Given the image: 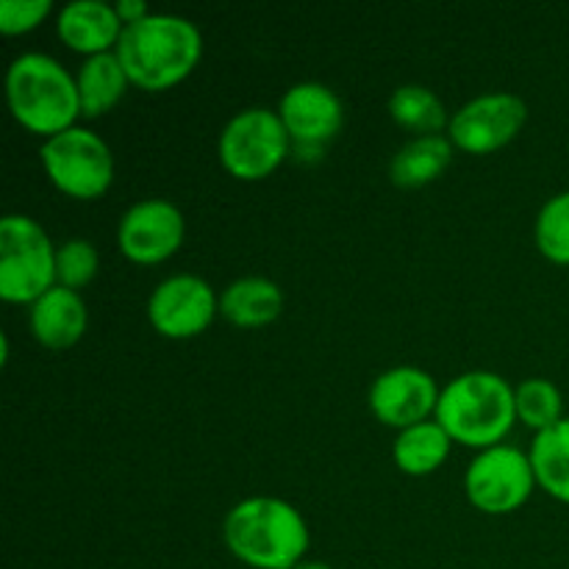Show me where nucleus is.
<instances>
[{"label":"nucleus","instance_id":"11","mask_svg":"<svg viewBox=\"0 0 569 569\" xmlns=\"http://www.w3.org/2000/svg\"><path fill=\"white\" fill-rule=\"evenodd\" d=\"M122 253L139 264H156L183 242V214L172 200L148 198L133 203L117 228Z\"/></svg>","mask_w":569,"mask_h":569},{"label":"nucleus","instance_id":"4","mask_svg":"<svg viewBox=\"0 0 569 569\" xmlns=\"http://www.w3.org/2000/svg\"><path fill=\"white\" fill-rule=\"evenodd\" d=\"M6 94L11 114L37 133H56L72 128L81 114L78 81L61 61L48 53H22L6 72Z\"/></svg>","mask_w":569,"mask_h":569},{"label":"nucleus","instance_id":"18","mask_svg":"<svg viewBox=\"0 0 569 569\" xmlns=\"http://www.w3.org/2000/svg\"><path fill=\"white\" fill-rule=\"evenodd\" d=\"M450 156H453V144L442 133L415 137L392 156L389 178L398 187H422V183L433 181L450 164Z\"/></svg>","mask_w":569,"mask_h":569},{"label":"nucleus","instance_id":"21","mask_svg":"<svg viewBox=\"0 0 569 569\" xmlns=\"http://www.w3.org/2000/svg\"><path fill=\"white\" fill-rule=\"evenodd\" d=\"M389 114L398 126L417 131L420 137H431L439 133L448 122L445 114V103L433 89L422 87V83H403L389 98ZM450 126V122H448Z\"/></svg>","mask_w":569,"mask_h":569},{"label":"nucleus","instance_id":"19","mask_svg":"<svg viewBox=\"0 0 569 569\" xmlns=\"http://www.w3.org/2000/svg\"><path fill=\"white\" fill-rule=\"evenodd\" d=\"M533 476L545 492L569 503V417H561L556 426L537 431L531 445Z\"/></svg>","mask_w":569,"mask_h":569},{"label":"nucleus","instance_id":"6","mask_svg":"<svg viewBox=\"0 0 569 569\" xmlns=\"http://www.w3.org/2000/svg\"><path fill=\"white\" fill-rule=\"evenodd\" d=\"M42 164L50 181L72 198H98L114 178L111 150L92 128L72 126L44 139Z\"/></svg>","mask_w":569,"mask_h":569},{"label":"nucleus","instance_id":"13","mask_svg":"<svg viewBox=\"0 0 569 569\" xmlns=\"http://www.w3.org/2000/svg\"><path fill=\"white\" fill-rule=\"evenodd\" d=\"M283 128L292 144H320L326 148L345 122L339 94L320 81H300L283 92L278 106Z\"/></svg>","mask_w":569,"mask_h":569},{"label":"nucleus","instance_id":"10","mask_svg":"<svg viewBox=\"0 0 569 569\" xmlns=\"http://www.w3.org/2000/svg\"><path fill=\"white\" fill-rule=\"evenodd\" d=\"M220 298L211 283L194 272H176L164 278L148 300V317L153 328L172 339L194 337L203 331L214 320Z\"/></svg>","mask_w":569,"mask_h":569},{"label":"nucleus","instance_id":"12","mask_svg":"<svg viewBox=\"0 0 569 569\" xmlns=\"http://www.w3.org/2000/svg\"><path fill=\"white\" fill-rule=\"evenodd\" d=\"M439 389L426 370L415 365H400L383 370L370 387V409L381 422L395 428H409L437 411Z\"/></svg>","mask_w":569,"mask_h":569},{"label":"nucleus","instance_id":"2","mask_svg":"<svg viewBox=\"0 0 569 569\" xmlns=\"http://www.w3.org/2000/svg\"><path fill=\"white\" fill-rule=\"evenodd\" d=\"M117 56L137 87L167 89L187 78L203 53L198 26L181 14H148L126 22L117 42Z\"/></svg>","mask_w":569,"mask_h":569},{"label":"nucleus","instance_id":"3","mask_svg":"<svg viewBox=\"0 0 569 569\" xmlns=\"http://www.w3.org/2000/svg\"><path fill=\"white\" fill-rule=\"evenodd\" d=\"M433 415L450 439L481 450L492 448L509 433L517 417L515 389L498 372H461L445 383Z\"/></svg>","mask_w":569,"mask_h":569},{"label":"nucleus","instance_id":"15","mask_svg":"<svg viewBox=\"0 0 569 569\" xmlns=\"http://www.w3.org/2000/svg\"><path fill=\"white\" fill-rule=\"evenodd\" d=\"M33 337L48 348H67L87 331V303L76 289L56 283L31 303Z\"/></svg>","mask_w":569,"mask_h":569},{"label":"nucleus","instance_id":"25","mask_svg":"<svg viewBox=\"0 0 569 569\" xmlns=\"http://www.w3.org/2000/svg\"><path fill=\"white\" fill-rule=\"evenodd\" d=\"M50 0H0V31L20 33L48 17Z\"/></svg>","mask_w":569,"mask_h":569},{"label":"nucleus","instance_id":"16","mask_svg":"<svg viewBox=\"0 0 569 569\" xmlns=\"http://www.w3.org/2000/svg\"><path fill=\"white\" fill-rule=\"evenodd\" d=\"M283 295L276 281L264 276H244L228 283L220 295V311L242 328L272 322L281 315Z\"/></svg>","mask_w":569,"mask_h":569},{"label":"nucleus","instance_id":"7","mask_svg":"<svg viewBox=\"0 0 569 569\" xmlns=\"http://www.w3.org/2000/svg\"><path fill=\"white\" fill-rule=\"evenodd\" d=\"M289 139L287 128L278 111L253 106L237 111L226 122L220 133V159L228 172L244 181H256L276 170L287 156Z\"/></svg>","mask_w":569,"mask_h":569},{"label":"nucleus","instance_id":"24","mask_svg":"<svg viewBox=\"0 0 569 569\" xmlns=\"http://www.w3.org/2000/svg\"><path fill=\"white\" fill-rule=\"evenodd\" d=\"M98 250L89 239H67L56 248V283L81 289L98 272Z\"/></svg>","mask_w":569,"mask_h":569},{"label":"nucleus","instance_id":"27","mask_svg":"<svg viewBox=\"0 0 569 569\" xmlns=\"http://www.w3.org/2000/svg\"><path fill=\"white\" fill-rule=\"evenodd\" d=\"M292 569H333L331 565H326V561H317V559H303L300 565H295Z\"/></svg>","mask_w":569,"mask_h":569},{"label":"nucleus","instance_id":"26","mask_svg":"<svg viewBox=\"0 0 569 569\" xmlns=\"http://www.w3.org/2000/svg\"><path fill=\"white\" fill-rule=\"evenodd\" d=\"M117 14H120L122 26H126V22L142 20V17H148L150 11L144 0H120V3H117Z\"/></svg>","mask_w":569,"mask_h":569},{"label":"nucleus","instance_id":"9","mask_svg":"<svg viewBox=\"0 0 569 569\" xmlns=\"http://www.w3.org/2000/svg\"><path fill=\"white\" fill-rule=\"evenodd\" d=\"M528 117V106L520 94L487 92L467 100L450 117V139L470 153H489L503 148L517 137Z\"/></svg>","mask_w":569,"mask_h":569},{"label":"nucleus","instance_id":"20","mask_svg":"<svg viewBox=\"0 0 569 569\" xmlns=\"http://www.w3.org/2000/svg\"><path fill=\"white\" fill-rule=\"evenodd\" d=\"M450 453V433L437 420H422L403 428L392 445V456L398 467L411 476L433 472Z\"/></svg>","mask_w":569,"mask_h":569},{"label":"nucleus","instance_id":"23","mask_svg":"<svg viewBox=\"0 0 569 569\" xmlns=\"http://www.w3.org/2000/svg\"><path fill=\"white\" fill-rule=\"evenodd\" d=\"M537 244L548 259L569 264V192L553 194L539 209Z\"/></svg>","mask_w":569,"mask_h":569},{"label":"nucleus","instance_id":"22","mask_svg":"<svg viewBox=\"0 0 569 569\" xmlns=\"http://www.w3.org/2000/svg\"><path fill=\"white\" fill-rule=\"evenodd\" d=\"M515 398L517 417L537 431H545L561 420V392L548 378H526L515 389Z\"/></svg>","mask_w":569,"mask_h":569},{"label":"nucleus","instance_id":"17","mask_svg":"<svg viewBox=\"0 0 569 569\" xmlns=\"http://www.w3.org/2000/svg\"><path fill=\"white\" fill-rule=\"evenodd\" d=\"M76 81L78 94H81V114L98 117L122 98L131 78H128L117 50H106V53L87 56Z\"/></svg>","mask_w":569,"mask_h":569},{"label":"nucleus","instance_id":"14","mask_svg":"<svg viewBox=\"0 0 569 569\" xmlns=\"http://www.w3.org/2000/svg\"><path fill=\"white\" fill-rule=\"evenodd\" d=\"M56 28L70 48L94 56L111 50V44L117 48L122 20L117 14V6L106 3V0H72L59 11Z\"/></svg>","mask_w":569,"mask_h":569},{"label":"nucleus","instance_id":"8","mask_svg":"<svg viewBox=\"0 0 569 569\" xmlns=\"http://www.w3.org/2000/svg\"><path fill=\"white\" fill-rule=\"evenodd\" d=\"M533 481L537 476H533L531 456L511 445L483 448L470 461L465 476L470 500L489 515H506V511L520 509L531 495Z\"/></svg>","mask_w":569,"mask_h":569},{"label":"nucleus","instance_id":"5","mask_svg":"<svg viewBox=\"0 0 569 569\" xmlns=\"http://www.w3.org/2000/svg\"><path fill=\"white\" fill-rule=\"evenodd\" d=\"M56 287V248L44 228L26 214L0 220V295L33 303Z\"/></svg>","mask_w":569,"mask_h":569},{"label":"nucleus","instance_id":"1","mask_svg":"<svg viewBox=\"0 0 569 569\" xmlns=\"http://www.w3.org/2000/svg\"><path fill=\"white\" fill-rule=\"evenodd\" d=\"M231 553L256 569H292L309 548V526L289 500L256 495L233 506L222 522Z\"/></svg>","mask_w":569,"mask_h":569}]
</instances>
